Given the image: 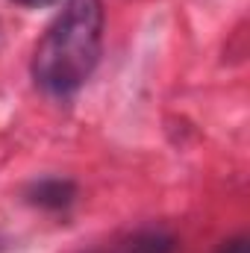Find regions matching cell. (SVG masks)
I'll return each instance as SVG.
<instances>
[{
  "instance_id": "1",
  "label": "cell",
  "mask_w": 250,
  "mask_h": 253,
  "mask_svg": "<svg viewBox=\"0 0 250 253\" xmlns=\"http://www.w3.org/2000/svg\"><path fill=\"white\" fill-rule=\"evenodd\" d=\"M103 47V3L100 0H68L56 21L42 36L33 77L56 97L80 91L100 62Z\"/></svg>"
},
{
  "instance_id": "3",
  "label": "cell",
  "mask_w": 250,
  "mask_h": 253,
  "mask_svg": "<svg viewBox=\"0 0 250 253\" xmlns=\"http://www.w3.org/2000/svg\"><path fill=\"white\" fill-rule=\"evenodd\" d=\"M18 6H27V9H42V6H53L56 0H12Z\"/></svg>"
},
{
  "instance_id": "2",
  "label": "cell",
  "mask_w": 250,
  "mask_h": 253,
  "mask_svg": "<svg viewBox=\"0 0 250 253\" xmlns=\"http://www.w3.org/2000/svg\"><path fill=\"white\" fill-rule=\"evenodd\" d=\"M74 194H77L74 183L50 177V180H42V183H36L30 189V200L36 206H44V209H62V206H68L74 200Z\"/></svg>"
}]
</instances>
